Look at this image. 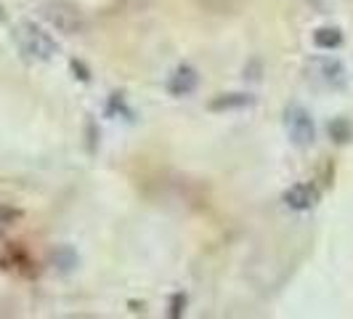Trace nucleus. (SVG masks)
Instances as JSON below:
<instances>
[{"instance_id":"nucleus-5","label":"nucleus","mask_w":353,"mask_h":319,"mask_svg":"<svg viewBox=\"0 0 353 319\" xmlns=\"http://www.w3.org/2000/svg\"><path fill=\"white\" fill-rule=\"evenodd\" d=\"M165 88H168L170 96H176V99L192 96L199 88V72H196V67H192V64H178L176 70L170 72Z\"/></svg>"},{"instance_id":"nucleus-8","label":"nucleus","mask_w":353,"mask_h":319,"mask_svg":"<svg viewBox=\"0 0 353 319\" xmlns=\"http://www.w3.org/2000/svg\"><path fill=\"white\" fill-rule=\"evenodd\" d=\"M314 46L319 51H335L343 46V32L340 27H319L314 32Z\"/></svg>"},{"instance_id":"nucleus-1","label":"nucleus","mask_w":353,"mask_h":319,"mask_svg":"<svg viewBox=\"0 0 353 319\" xmlns=\"http://www.w3.org/2000/svg\"><path fill=\"white\" fill-rule=\"evenodd\" d=\"M37 14H40V19L51 30H56V32H61V35L67 37L85 35L90 27L85 11L77 3H72V0H43L37 6Z\"/></svg>"},{"instance_id":"nucleus-2","label":"nucleus","mask_w":353,"mask_h":319,"mask_svg":"<svg viewBox=\"0 0 353 319\" xmlns=\"http://www.w3.org/2000/svg\"><path fill=\"white\" fill-rule=\"evenodd\" d=\"M305 80L316 90L337 93L348 86V70L337 56H311L305 61Z\"/></svg>"},{"instance_id":"nucleus-6","label":"nucleus","mask_w":353,"mask_h":319,"mask_svg":"<svg viewBox=\"0 0 353 319\" xmlns=\"http://www.w3.org/2000/svg\"><path fill=\"white\" fill-rule=\"evenodd\" d=\"M319 189L314 184H308V181H301V184H292L290 189H284L282 195V202L287 208H292V211L298 213H305V211H314L319 205Z\"/></svg>"},{"instance_id":"nucleus-14","label":"nucleus","mask_w":353,"mask_h":319,"mask_svg":"<svg viewBox=\"0 0 353 319\" xmlns=\"http://www.w3.org/2000/svg\"><path fill=\"white\" fill-rule=\"evenodd\" d=\"M0 19H6V8H3V3H0Z\"/></svg>"},{"instance_id":"nucleus-9","label":"nucleus","mask_w":353,"mask_h":319,"mask_svg":"<svg viewBox=\"0 0 353 319\" xmlns=\"http://www.w3.org/2000/svg\"><path fill=\"white\" fill-rule=\"evenodd\" d=\"M77 253H74V248H70V245H59V248L51 250V264L53 269H59V271H72L74 266H77Z\"/></svg>"},{"instance_id":"nucleus-4","label":"nucleus","mask_w":353,"mask_h":319,"mask_svg":"<svg viewBox=\"0 0 353 319\" xmlns=\"http://www.w3.org/2000/svg\"><path fill=\"white\" fill-rule=\"evenodd\" d=\"M284 130H287L290 142L295 144L298 149H308V146H314V142H316L314 115L303 104H298V102L284 106Z\"/></svg>"},{"instance_id":"nucleus-13","label":"nucleus","mask_w":353,"mask_h":319,"mask_svg":"<svg viewBox=\"0 0 353 319\" xmlns=\"http://www.w3.org/2000/svg\"><path fill=\"white\" fill-rule=\"evenodd\" d=\"M123 6L128 11H146L149 6H154V0H123Z\"/></svg>"},{"instance_id":"nucleus-10","label":"nucleus","mask_w":353,"mask_h":319,"mask_svg":"<svg viewBox=\"0 0 353 319\" xmlns=\"http://www.w3.org/2000/svg\"><path fill=\"white\" fill-rule=\"evenodd\" d=\"M330 136L335 144H348L353 139V123L348 117H335L330 123Z\"/></svg>"},{"instance_id":"nucleus-12","label":"nucleus","mask_w":353,"mask_h":319,"mask_svg":"<svg viewBox=\"0 0 353 319\" xmlns=\"http://www.w3.org/2000/svg\"><path fill=\"white\" fill-rule=\"evenodd\" d=\"M70 67H72V72H74V77H80L83 83H88V80H90V70H88V64H85V61H80V59H72Z\"/></svg>"},{"instance_id":"nucleus-7","label":"nucleus","mask_w":353,"mask_h":319,"mask_svg":"<svg viewBox=\"0 0 353 319\" xmlns=\"http://www.w3.org/2000/svg\"><path fill=\"white\" fill-rule=\"evenodd\" d=\"M255 102L250 93H221V96H215L208 109L210 112H231V109H245Z\"/></svg>"},{"instance_id":"nucleus-11","label":"nucleus","mask_w":353,"mask_h":319,"mask_svg":"<svg viewBox=\"0 0 353 319\" xmlns=\"http://www.w3.org/2000/svg\"><path fill=\"white\" fill-rule=\"evenodd\" d=\"M183 311H186V296L183 293H176L173 298H170V317L173 319H178V317H183Z\"/></svg>"},{"instance_id":"nucleus-3","label":"nucleus","mask_w":353,"mask_h":319,"mask_svg":"<svg viewBox=\"0 0 353 319\" xmlns=\"http://www.w3.org/2000/svg\"><path fill=\"white\" fill-rule=\"evenodd\" d=\"M14 40H17L19 51L30 59H37V61H48V59H53V53L59 51L51 32H46L40 24L30 21V19L19 21L14 27Z\"/></svg>"}]
</instances>
